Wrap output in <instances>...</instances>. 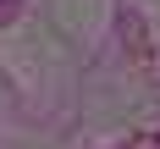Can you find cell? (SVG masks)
<instances>
[{
	"label": "cell",
	"mask_w": 160,
	"mask_h": 149,
	"mask_svg": "<svg viewBox=\"0 0 160 149\" xmlns=\"http://www.w3.org/2000/svg\"><path fill=\"white\" fill-rule=\"evenodd\" d=\"M17 11V0H0V22H6V17H11Z\"/></svg>",
	"instance_id": "cell-1"
}]
</instances>
